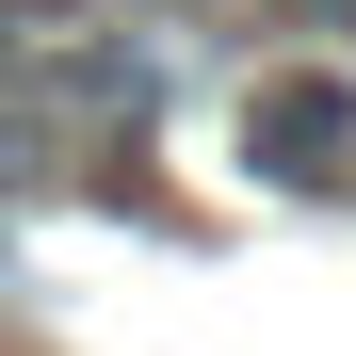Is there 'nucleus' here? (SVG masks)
Listing matches in <instances>:
<instances>
[{
	"label": "nucleus",
	"mask_w": 356,
	"mask_h": 356,
	"mask_svg": "<svg viewBox=\"0 0 356 356\" xmlns=\"http://www.w3.org/2000/svg\"><path fill=\"white\" fill-rule=\"evenodd\" d=\"M243 146H259L275 178H324V162H356V81H275Z\"/></svg>",
	"instance_id": "1"
}]
</instances>
